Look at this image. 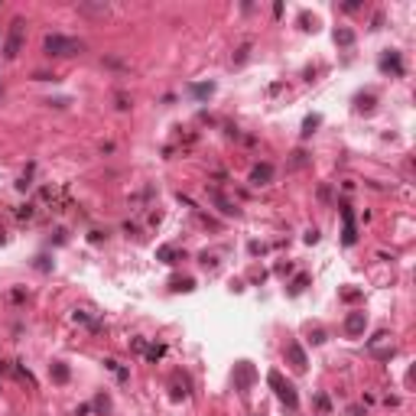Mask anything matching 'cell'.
Masks as SVG:
<instances>
[{"label": "cell", "mask_w": 416, "mask_h": 416, "mask_svg": "<svg viewBox=\"0 0 416 416\" xmlns=\"http://www.w3.org/2000/svg\"><path fill=\"white\" fill-rule=\"evenodd\" d=\"M75 49H81V43H75V39H65V36H49L46 39V52L49 55H68Z\"/></svg>", "instance_id": "1"}, {"label": "cell", "mask_w": 416, "mask_h": 416, "mask_svg": "<svg viewBox=\"0 0 416 416\" xmlns=\"http://www.w3.org/2000/svg\"><path fill=\"white\" fill-rule=\"evenodd\" d=\"M20 39H23V20H13V30H10V39H7V59L20 52Z\"/></svg>", "instance_id": "2"}, {"label": "cell", "mask_w": 416, "mask_h": 416, "mask_svg": "<svg viewBox=\"0 0 416 416\" xmlns=\"http://www.w3.org/2000/svg\"><path fill=\"white\" fill-rule=\"evenodd\" d=\"M270 166H257V169H254V182H263V179H270Z\"/></svg>", "instance_id": "3"}, {"label": "cell", "mask_w": 416, "mask_h": 416, "mask_svg": "<svg viewBox=\"0 0 416 416\" xmlns=\"http://www.w3.org/2000/svg\"><path fill=\"white\" fill-rule=\"evenodd\" d=\"M361 325H364V316H351L348 319V332H358Z\"/></svg>", "instance_id": "4"}]
</instances>
